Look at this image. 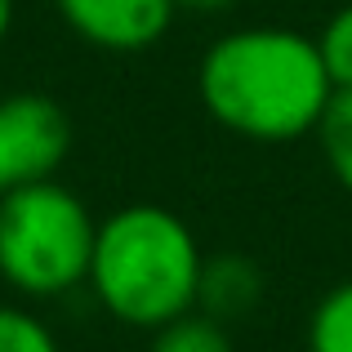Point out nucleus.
Listing matches in <instances>:
<instances>
[{"label":"nucleus","instance_id":"nucleus-1","mask_svg":"<svg viewBox=\"0 0 352 352\" xmlns=\"http://www.w3.org/2000/svg\"><path fill=\"white\" fill-rule=\"evenodd\" d=\"M206 112L250 143H299L317 134L321 112L335 98L317 36L294 27H236L223 32L197 67Z\"/></svg>","mask_w":352,"mask_h":352},{"label":"nucleus","instance_id":"nucleus-2","mask_svg":"<svg viewBox=\"0 0 352 352\" xmlns=\"http://www.w3.org/2000/svg\"><path fill=\"white\" fill-rule=\"evenodd\" d=\"M206 250L170 206L134 201L98 223L89 290L98 308L134 330H161L197 312Z\"/></svg>","mask_w":352,"mask_h":352},{"label":"nucleus","instance_id":"nucleus-3","mask_svg":"<svg viewBox=\"0 0 352 352\" xmlns=\"http://www.w3.org/2000/svg\"><path fill=\"white\" fill-rule=\"evenodd\" d=\"M98 219L58 179L0 197V281L23 299H58L89 281Z\"/></svg>","mask_w":352,"mask_h":352},{"label":"nucleus","instance_id":"nucleus-4","mask_svg":"<svg viewBox=\"0 0 352 352\" xmlns=\"http://www.w3.org/2000/svg\"><path fill=\"white\" fill-rule=\"evenodd\" d=\"M72 152V120L50 94L0 98V197L58 174Z\"/></svg>","mask_w":352,"mask_h":352},{"label":"nucleus","instance_id":"nucleus-5","mask_svg":"<svg viewBox=\"0 0 352 352\" xmlns=\"http://www.w3.org/2000/svg\"><path fill=\"white\" fill-rule=\"evenodd\" d=\"M63 23L107 54H143L174 27V0H54Z\"/></svg>","mask_w":352,"mask_h":352},{"label":"nucleus","instance_id":"nucleus-6","mask_svg":"<svg viewBox=\"0 0 352 352\" xmlns=\"http://www.w3.org/2000/svg\"><path fill=\"white\" fill-rule=\"evenodd\" d=\"M263 294H267V276L250 254H214L206 258V272H201L197 312H206L219 326H232V321L254 317Z\"/></svg>","mask_w":352,"mask_h":352},{"label":"nucleus","instance_id":"nucleus-7","mask_svg":"<svg viewBox=\"0 0 352 352\" xmlns=\"http://www.w3.org/2000/svg\"><path fill=\"white\" fill-rule=\"evenodd\" d=\"M317 147L330 179L352 197V89H335L317 125Z\"/></svg>","mask_w":352,"mask_h":352},{"label":"nucleus","instance_id":"nucleus-8","mask_svg":"<svg viewBox=\"0 0 352 352\" xmlns=\"http://www.w3.org/2000/svg\"><path fill=\"white\" fill-rule=\"evenodd\" d=\"M308 352H352V276L330 285L308 312Z\"/></svg>","mask_w":352,"mask_h":352},{"label":"nucleus","instance_id":"nucleus-9","mask_svg":"<svg viewBox=\"0 0 352 352\" xmlns=\"http://www.w3.org/2000/svg\"><path fill=\"white\" fill-rule=\"evenodd\" d=\"M147 352H236L228 326L210 321L206 312H188V317L170 321V326L152 330Z\"/></svg>","mask_w":352,"mask_h":352},{"label":"nucleus","instance_id":"nucleus-10","mask_svg":"<svg viewBox=\"0 0 352 352\" xmlns=\"http://www.w3.org/2000/svg\"><path fill=\"white\" fill-rule=\"evenodd\" d=\"M0 352H63L58 335L36 312L18 303H0Z\"/></svg>","mask_w":352,"mask_h":352},{"label":"nucleus","instance_id":"nucleus-11","mask_svg":"<svg viewBox=\"0 0 352 352\" xmlns=\"http://www.w3.org/2000/svg\"><path fill=\"white\" fill-rule=\"evenodd\" d=\"M317 50H321V63H326L335 89H352V0L326 18V27L317 36Z\"/></svg>","mask_w":352,"mask_h":352},{"label":"nucleus","instance_id":"nucleus-12","mask_svg":"<svg viewBox=\"0 0 352 352\" xmlns=\"http://www.w3.org/2000/svg\"><path fill=\"white\" fill-rule=\"evenodd\" d=\"M179 14H192V18H223L236 9V0H174Z\"/></svg>","mask_w":352,"mask_h":352},{"label":"nucleus","instance_id":"nucleus-13","mask_svg":"<svg viewBox=\"0 0 352 352\" xmlns=\"http://www.w3.org/2000/svg\"><path fill=\"white\" fill-rule=\"evenodd\" d=\"M9 27H14V0H0V41L9 36Z\"/></svg>","mask_w":352,"mask_h":352}]
</instances>
